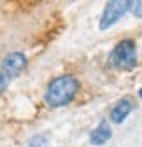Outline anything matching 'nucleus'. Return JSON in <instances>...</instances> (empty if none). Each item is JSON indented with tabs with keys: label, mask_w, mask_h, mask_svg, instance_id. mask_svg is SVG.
<instances>
[{
	"label": "nucleus",
	"mask_w": 142,
	"mask_h": 147,
	"mask_svg": "<svg viewBox=\"0 0 142 147\" xmlns=\"http://www.w3.org/2000/svg\"><path fill=\"white\" fill-rule=\"evenodd\" d=\"M79 86L81 84L74 76H60L47 84L44 100L51 107H63L76 98Z\"/></svg>",
	"instance_id": "nucleus-1"
},
{
	"label": "nucleus",
	"mask_w": 142,
	"mask_h": 147,
	"mask_svg": "<svg viewBox=\"0 0 142 147\" xmlns=\"http://www.w3.org/2000/svg\"><path fill=\"white\" fill-rule=\"evenodd\" d=\"M137 63V46L132 39H125L112 49L109 56V65L118 70H130Z\"/></svg>",
	"instance_id": "nucleus-2"
},
{
	"label": "nucleus",
	"mask_w": 142,
	"mask_h": 147,
	"mask_svg": "<svg viewBox=\"0 0 142 147\" xmlns=\"http://www.w3.org/2000/svg\"><path fill=\"white\" fill-rule=\"evenodd\" d=\"M130 7H132V2H128V0H112V2H107L105 9H103V14L100 18V25H98L100 30H107L112 25H116L130 11Z\"/></svg>",
	"instance_id": "nucleus-3"
},
{
	"label": "nucleus",
	"mask_w": 142,
	"mask_h": 147,
	"mask_svg": "<svg viewBox=\"0 0 142 147\" xmlns=\"http://www.w3.org/2000/svg\"><path fill=\"white\" fill-rule=\"evenodd\" d=\"M25 67H26V56L23 53H11L2 61V72L5 76H9L11 79L20 76L25 70Z\"/></svg>",
	"instance_id": "nucleus-4"
},
{
	"label": "nucleus",
	"mask_w": 142,
	"mask_h": 147,
	"mask_svg": "<svg viewBox=\"0 0 142 147\" xmlns=\"http://www.w3.org/2000/svg\"><path fill=\"white\" fill-rule=\"evenodd\" d=\"M132 109H133V103H132L130 98L119 100V102L114 105V109L111 110V121L116 123V124H121L123 121L126 119V116L132 112Z\"/></svg>",
	"instance_id": "nucleus-5"
},
{
	"label": "nucleus",
	"mask_w": 142,
	"mask_h": 147,
	"mask_svg": "<svg viewBox=\"0 0 142 147\" xmlns=\"http://www.w3.org/2000/svg\"><path fill=\"white\" fill-rule=\"evenodd\" d=\"M111 137H112V130H111L109 123H107V121H102V123L95 128V130L91 131L90 142H91L93 145H102V144H105L107 140H111Z\"/></svg>",
	"instance_id": "nucleus-6"
},
{
	"label": "nucleus",
	"mask_w": 142,
	"mask_h": 147,
	"mask_svg": "<svg viewBox=\"0 0 142 147\" xmlns=\"http://www.w3.org/2000/svg\"><path fill=\"white\" fill-rule=\"evenodd\" d=\"M49 142V135L47 133H41V135H35L28 140V145L30 147H46Z\"/></svg>",
	"instance_id": "nucleus-7"
},
{
	"label": "nucleus",
	"mask_w": 142,
	"mask_h": 147,
	"mask_svg": "<svg viewBox=\"0 0 142 147\" xmlns=\"http://www.w3.org/2000/svg\"><path fill=\"white\" fill-rule=\"evenodd\" d=\"M11 77L9 76H5V74L2 72V70H0V93H4V91L9 88V84H11Z\"/></svg>",
	"instance_id": "nucleus-8"
},
{
	"label": "nucleus",
	"mask_w": 142,
	"mask_h": 147,
	"mask_svg": "<svg viewBox=\"0 0 142 147\" xmlns=\"http://www.w3.org/2000/svg\"><path fill=\"white\" fill-rule=\"evenodd\" d=\"M130 11L133 12L135 18H140V20H142V0H139V2H132Z\"/></svg>",
	"instance_id": "nucleus-9"
},
{
	"label": "nucleus",
	"mask_w": 142,
	"mask_h": 147,
	"mask_svg": "<svg viewBox=\"0 0 142 147\" xmlns=\"http://www.w3.org/2000/svg\"><path fill=\"white\" fill-rule=\"evenodd\" d=\"M139 96H140V98H142V89H139Z\"/></svg>",
	"instance_id": "nucleus-10"
}]
</instances>
